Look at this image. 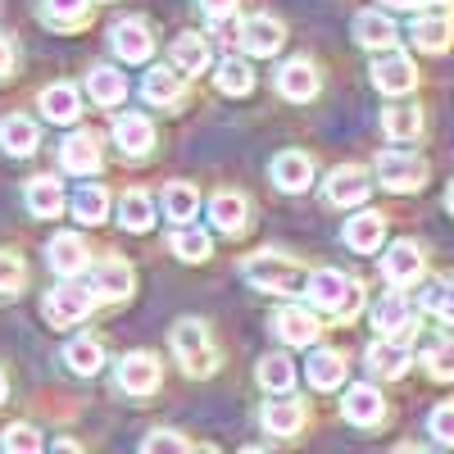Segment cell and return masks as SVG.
I'll return each instance as SVG.
<instances>
[{"label":"cell","mask_w":454,"mask_h":454,"mask_svg":"<svg viewBox=\"0 0 454 454\" xmlns=\"http://www.w3.org/2000/svg\"><path fill=\"white\" fill-rule=\"evenodd\" d=\"M305 291H309V305L332 314V318H355L359 305H364V291L355 278L336 273V269H318L314 278H305Z\"/></svg>","instance_id":"6da1fadb"},{"label":"cell","mask_w":454,"mask_h":454,"mask_svg":"<svg viewBox=\"0 0 454 454\" xmlns=\"http://www.w3.org/2000/svg\"><path fill=\"white\" fill-rule=\"evenodd\" d=\"M173 355H177L186 377H214V368H218L214 336H209V327L200 318H182L173 327Z\"/></svg>","instance_id":"7a4b0ae2"},{"label":"cell","mask_w":454,"mask_h":454,"mask_svg":"<svg viewBox=\"0 0 454 454\" xmlns=\"http://www.w3.org/2000/svg\"><path fill=\"white\" fill-rule=\"evenodd\" d=\"M241 273H246V282L254 291H273V295H291V291L305 286V269H300L295 259H286V254H259V259L246 263Z\"/></svg>","instance_id":"3957f363"},{"label":"cell","mask_w":454,"mask_h":454,"mask_svg":"<svg viewBox=\"0 0 454 454\" xmlns=\"http://www.w3.org/2000/svg\"><path fill=\"white\" fill-rule=\"evenodd\" d=\"M377 182L387 192H419L427 182V164L409 150H387V155H377Z\"/></svg>","instance_id":"277c9868"},{"label":"cell","mask_w":454,"mask_h":454,"mask_svg":"<svg viewBox=\"0 0 454 454\" xmlns=\"http://www.w3.org/2000/svg\"><path fill=\"white\" fill-rule=\"evenodd\" d=\"M96 305V295L82 291V286H55L46 295V323L51 327H73V323H82Z\"/></svg>","instance_id":"5b68a950"},{"label":"cell","mask_w":454,"mask_h":454,"mask_svg":"<svg viewBox=\"0 0 454 454\" xmlns=\"http://www.w3.org/2000/svg\"><path fill=\"white\" fill-rule=\"evenodd\" d=\"M237 42H241L250 55L269 59V55H278V51H282V42H286V27H282L273 14H254V19H246V23L237 27Z\"/></svg>","instance_id":"8992f818"},{"label":"cell","mask_w":454,"mask_h":454,"mask_svg":"<svg viewBox=\"0 0 454 454\" xmlns=\"http://www.w3.org/2000/svg\"><path fill=\"white\" fill-rule=\"evenodd\" d=\"M109 42H114V55L119 59L141 64V59H150V51H155V32H150L145 19H123V23H114Z\"/></svg>","instance_id":"52a82bcc"},{"label":"cell","mask_w":454,"mask_h":454,"mask_svg":"<svg viewBox=\"0 0 454 454\" xmlns=\"http://www.w3.org/2000/svg\"><path fill=\"white\" fill-rule=\"evenodd\" d=\"M160 359L155 355H145V350H132L123 364H119V391L123 395H150L160 387Z\"/></svg>","instance_id":"ba28073f"},{"label":"cell","mask_w":454,"mask_h":454,"mask_svg":"<svg viewBox=\"0 0 454 454\" xmlns=\"http://www.w3.org/2000/svg\"><path fill=\"white\" fill-rule=\"evenodd\" d=\"M382 273L391 286H409V282H419L423 273V250L413 246V241H395L387 254H382Z\"/></svg>","instance_id":"9c48e42d"},{"label":"cell","mask_w":454,"mask_h":454,"mask_svg":"<svg viewBox=\"0 0 454 454\" xmlns=\"http://www.w3.org/2000/svg\"><path fill=\"white\" fill-rule=\"evenodd\" d=\"M114 145L123 150V155H150V145H155V128H150V119H141V114H119V123H114Z\"/></svg>","instance_id":"30bf717a"},{"label":"cell","mask_w":454,"mask_h":454,"mask_svg":"<svg viewBox=\"0 0 454 454\" xmlns=\"http://www.w3.org/2000/svg\"><path fill=\"white\" fill-rule=\"evenodd\" d=\"M368 192H372V182L355 164L332 168V177H327V205H359V200H368Z\"/></svg>","instance_id":"8fae6325"},{"label":"cell","mask_w":454,"mask_h":454,"mask_svg":"<svg viewBox=\"0 0 454 454\" xmlns=\"http://www.w3.org/2000/svg\"><path fill=\"white\" fill-rule=\"evenodd\" d=\"M46 254H51V269H55L59 278H78V273L87 269V241H82L78 232H59V237H51Z\"/></svg>","instance_id":"7c38bea8"},{"label":"cell","mask_w":454,"mask_h":454,"mask_svg":"<svg viewBox=\"0 0 454 454\" xmlns=\"http://www.w3.org/2000/svg\"><path fill=\"white\" fill-rule=\"evenodd\" d=\"M141 96H145V105L173 109V105L186 96V82H182L177 68H150L145 78H141Z\"/></svg>","instance_id":"4fadbf2b"},{"label":"cell","mask_w":454,"mask_h":454,"mask_svg":"<svg viewBox=\"0 0 454 454\" xmlns=\"http://www.w3.org/2000/svg\"><path fill=\"white\" fill-rule=\"evenodd\" d=\"M91 295L96 300H128L132 295V263L128 259H105L91 278Z\"/></svg>","instance_id":"5bb4252c"},{"label":"cell","mask_w":454,"mask_h":454,"mask_svg":"<svg viewBox=\"0 0 454 454\" xmlns=\"http://www.w3.org/2000/svg\"><path fill=\"white\" fill-rule=\"evenodd\" d=\"M278 91L286 100H314L318 96V68L309 59H291L278 68Z\"/></svg>","instance_id":"9a60e30c"},{"label":"cell","mask_w":454,"mask_h":454,"mask_svg":"<svg viewBox=\"0 0 454 454\" xmlns=\"http://www.w3.org/2000/svg\"><path fill=\"white\" fill-rule=\"evenodd\" d=\"M59 164H64L68 173H96V168H100V137H91V132H73V137H64V145H59Z\"/></svg>","instance_id":"2e32d148"},{"label":"cell","mask_w":454,"mask_h":454,"mask_svg":"<svg viewBox=\"0 0 454 454\" xmlns=\"http://www.w3.org/2000/svg\"><path fill=\"white\" fill-rule=\"evenodd\" d=\"M246 214H250V205H246L241 192H218L209 200V218H214V227L223 237H241L246 232Z\"/></svg>","instance_id":"e0dca14e"},{"label":"cell","mask_w":454,"mask_h":454,"mask_svg":"<svg viewBox=\"0 0 454 454\" xmlns=\"http://www.w3.org/2000/svg\"><path fill=\"white\" fill-rule=\"evenodd\" d=\"M372 82L382 87L387 96H404V91H413L419 73H413V64L404 55H382V59L372 64Z\"/></svg>","instance_id":"ac0fdd59"},{"label":"cell","mask_w":454,"mask_h":454,"mask_svg":"<svg viewBox=\"0 0 454 454\" xmlns=\"http://www.w3.org/2000/svg\"><path fill=\"white\" fill-rule=\"evenodd\" d=\"M372 327L382 332V336L404 340V336L413 332V309L404 305V295H387V300H377V309H372Z\"/></svg>","instance_id":"d6986e66"},{"label":"cell","mask_w":454,"mask_h":454,"mask_svg":"<svg viewBox=\"0 0 454 454\" xmlns=\"http://www.w3.org/2000/svg\"><path fill=\"white\" fill-rule=\"evenodd\" d=\"M273 327H278V336L286 340V346H309V340L318 336V318L309 309H295V305L278 309L273 314Z\"/></svg>","instance_id":"ffe728a7"},{"label":"cell","mask_w":454,"mask_h":454,"mask_svg":"<svg viewBox=\"0 0 454 454\" xmlns=\"http://www.w3.org/2000/svg\"><path fill=\"white\" fill-rule=\"evenodd\" d=\"M382 237H387V218L382 214H355L350 223H346V246L350 250H359V254H372L377 246H382Z\"/></svg>","instance_id":"44dd1931"},{"label":"cell","mask_w":454,"mask_h":454,"mask_svg":"<svg viewBox=\"0 0 454 454\" xmlns=\"http://www.w3.org/2000/svg\"><path fill=\"white\" fill-rule=\"evenodd\" d=\"M355 42L368 51H387V46H395V23L377 10H364V14H355Z\"/></svg>","instance_id":"7402d4cb"},{"label":"cell","mask_w":454,"mask_h":454,"mask_svg":"<svg viewBox=\"0 0 454 454\" xmlns=\"http://www.w3.org/2000/svg\"><path fill=\"white\" fill-rule=\"evenodd\" d=\"M42 114L51 123H78V114H82V100H78V87H68V82H55L42 91Z\"/></svg>","instance_id":"603a6c76"},{"label":"cell","mask_w":454,"mask_h":454,"mask_svg":"<svg viewBox=\"0 0 454 454\" xmlns=\"http://www.w3.org/2000/svg\"><path fill=\"white\" fill-rule=\"evenodd\" d=\"M273 182L282 186V192H305V186L314 182V164H309V155H295V150L278 155V160H273Z\"/></svg>","instance_id":"cb8c5ba5"},{"label":"cell","mask_w":454,"mask_h":454,"mask_svg":"<svg viewBox=\"0 0 454 454\" xmlns=\"http://www.w3.org/2000/svg\"><path fill=\"white\" fill-rule=\"evenodd\" d=\"M368 368H372L377 377H404V368H409L404 340L387 336V340H377V346H368Z\"/></svg>","instance_id":"d4e9b609"},{"label":"cell","mask_w":454,"mask_h":454,"mask_svg":"<svg viewBox=\"0 0 454 454\" xmlns=\"http://www.w3.org/2000/svg\"><path fill=\"white\" fill-rule=\"evenodd\" d=\"M382 413H387V404H382V395H377L372 387H350V391H346V419H350L355 427L382 423Z\"/></svg>","instance_id":"484cf974"},{"label":"cell","mask_w":454,"mask_h":454,"mask_svg":"<svg viewBox=\"0 0 454 454\" xmlns=\"http://www.w3.org/2000/svg\"><path fill=\"white\" fill-rule=\"evenodd\" d=\"M0 145L10 150V155H32L36 150V123L27 114H10V119H0Z\"/></svg>","instance_id":"4316f807"},{"label":"cell","mask_w":454,"mask_h":454,"mask_svg":"<svg viewBox=\"0 0 454 454\" xmlns=\"http://www.w3.org/2000/svg\"><path fill=\"white\" fill-rule=\"evenodd\" d=\"M263 427H269V436H295L305 427V409L295 400H269L263 404Z\"/></svg>","instance_id":"83f0119b"},{"label":"cell","mask_w":454,"mask_h":454,"mask_svg":"<svg viewBox=\"0 0 454 454\" xmlns=\"http://www.w3.org/2000/svg\"><path fill=\"white\" fill-rule=\"evenodd\" d=\"M168 250L182 259V263H205L209 259V237L192 223H177V232L168 237Z\"/></svg>","instance_id":"f1b7e54d"},{"label":"cell","mask_w":454,"mask_h":454,"mask_svg":"<svg viewBox=\"0 0 454 454\" xmlns=\"http://www.w3.org/2000/svg\"><path fill=\"white\" fill-rule=\"evenodd\" d=\"M27 209L36 218H55L64 209V192H59V182L55 177H32L27 182Z\"/></svg>","instance_id":"f546056e"},{"label":"cell","mask_w":454,"mask_h":454,"mask_svg":"<svg viewBox=\"0 0 454 454\" xmlns=\"http://www.w3.org/2000/svg\"><path fill=\"white\" fill-rule=\"evenodd\" d=\"M87 87H91V100L96 105H123L128 100V82H123V73H114V68H91V78H87Z\"/></svg>","instance_id":"4dcf8cb0"},{"label":"cell","mask_w":454,"mask_h":454,"mask_svg":"<svg viewBox=\"0 0 454 454\" xmlns=\"http://www.w3.org/2000/svg\"><path fill=\"white\" fill-rule=\"evenodd\" d=\"M64 359H68L73 372L96 377L100 364H105V350H100V340H96V336H78V340H68V346H64Z\"/></svg>","instance_id":"1f68e13d"},{"label":"cell","mask_w":454,"mask_h":454,"mask_svg":"<svg viewBox=\"0 0 454 454\" xmlns=\"http://www.w3.org/2000/svg\"><path fill=\"white\" fill-rule=\"evenodd\" d=\"M309 382H314L318 391L340 387V382H346V359H340L336 350H314V355H309Z\"/></svg>","instance_id":"d6a6232c"},{"label":"cell","mask_w":454,"mask_h":454,"mask_svg":"<svg viewBox=\"0 0 454 454\" xmlns=\"http://www.w3.org/2000/svg\"><path fill=\"white\" fill-rule=\"evenodd\" d=\"M205 64H209V46H205V36L182 32L177 42H173V68H177V73H200Z\"/></svg>","instance_id":"836d02e7"},{"label":"cell","mask_w":454,"mask_h":454,"mask_svg":"<svg viewBox=\"0 0 454 454\" xmlns=\"http://www.w3.org/2000/svg\"><path fill=\"white\" fill-rule=\"evenodd\" d=\"M413 46H419V51H427V55H441L445 46H450V36H454V27H450V19H419V23H413Z\"/></svg>","instance_id":"e575fe53"},{"label":"cell","mask_w":454,"mask_h":454,"mask_svg":"<svg viewBox=\"0 0 454 454\" xmlns=\"http://www.w3.org/2000/svg\"><path fill=\"white\" fill-rule=\"evenodd\" d=\"M382 128H387L391 141H413V137L423 132V114L413 109V105H391V109L382 114Z\"/></svg>","instance_id":"d590c367"},{"label":"cell","mask_w":454,"mask_h":454,"mask_svg":"<svg viewBox=\"0 0 454 454\" xmlns=\"http://www.w3.org/2000/svg\"><path fill=\"white\" fill-rule=\"evenodd\" d=\"M119 223L128 232H145L150 223H155V205H150V192H128L119 200Z\"/></svg>","instance_id":"8d00e7d4"},{"label":"cell","mask_w":454,"mask_h":454,"mask_svg":"<svg viewBox=\"0 0 454 454\" xmlns=\"http://www.w3.org/2000/svg\"><path fill=\"white\" fill-rule=\"evenodd\" d=\"M259 387H269L278 395H286L295 387V364L286 355H269V359H259Z\"/></svg>","instance_id":"74e56055"},{"label":"cell","mask_w":454,"mask_h":454,"mask_svg":"<svg viewBox=\"0 0 454 454\" xmlns=\"http://www.w3.org/2000/svg\"><path fill=\"white\" fill-rule=\"evenodd\" d=\"M214 82H218V91H227V96H250L254 73H250L246 59H223L218 73H214Z\"/></svg>","instance_id":"f35d334b"},{"label":"cell","mask_w":454,"mask_h":454,"mask_svg":"<svg viewBox=\"0 0 454 454\" xmlns=\"http://www.w3.org/2000/svg\"><path fill=\"white\" fill-rule=\"evenodd\" d=\"M87 10H91V0H46V23L68 32V27L87 23Z\"/></svg>","instance_id":"ab89813d"},{"label":"cell","mask_w":454,"mask_h":454,"mask_svg":"<svg viewBox=\"0 0 454 454\" xmlns=\"http://www.w3.org/2000/svg\"><path fill=\"white\" fill-rule=\"evenodd\" d=\"M164 209H168V218H177V223H192L196 209H200L196 186H192V182H173V186H168V196H164Z\"/></svg>","instance_id":"60d3db41"},{"label":"cell","mask_w":454,"mask_h":454,"mask_svg":"<svg viewBox=\"0 0 454 454\" xmlns=\"http://www.w3.org/2000/svg\"><path fill=\"white\" fill-rule=\"evenodd\" d=\"M73 214H78V223H105V214H109L105 186H78V196H73Z\"/></svg>","instance_id":"b9f144b4"},{"label":"cell","mask_w":454,"mask_h":454,"mask_svg":"<svg viewBox=\"0 0 454 454\" xmlns=\"http://www.w3.org/2000/svg\"><path fill=\"white\" fill-rule=\"evenodd\" d=\"M27 282V269H23V259L10 254V250H0V295H19Z\"/></svg>","instance_id":"7bdbcfd3"},{"label":"cell","mask_w":454,"mask_h":454,"mask_svg":"<svg viewBox=\"0 0 454 454\" xmlns=\"http://www.w3.org/2000/svg\"><path fill=\"white\" fill-rule=\"evenodd\" d=\"M0 445L14 450V454H36V450H42V432L27 427V423H14L5 436H0Z\"/></svg>","instance_id":"ee69618b"},{"label":"cell","mask_w":454,"mask_h":454,"mask_svg":"<svg viewBox=\"0 0 454 454\" xmlns=\"http://www.w3.org/2000/svg\"><path fill=\"white\" fill-rule=\"evenodd\" d=\"M427 372L436 382H454V340H441V346L427 350Z\"/></svg>","instance_id":"f6af8a7d"},{"label":"cell","mask_w":454,"mask_h":454,"mask_svg":"<svg viewBox=\"0 0 454 454\" xmlns=\"http://www.w3.org/2000/svg\"><path fill=\"white\" fill-rule=\"evenodd\" d=\"M200 10L209 14V23H214L218 32H232V36H237V27H232V19H237V0H200Z\"/></svg>","instance_id":"bcb514c9"},{"label":"cell","mask_w":454,"mask_h":454,"mask_svg":"<svg viewBox=\"0 0 454 454\" xmlns=\"http://www.w3.org/2000/svg\"><path fill=\"white\" fill-rule=\"evenodd\" d=\"M432 436L441 441V445H454V404H441V409H432Z\"/></svg>","instance_id":"7dc6e473"},{"label":"cell","mask_w":454,"mask_h":454,"mask_svg":"<svg viewBox=\"0 0 454 454\" xmlns=\"http://www.w3.org/2000/svg\"><path fill=\"white\" fill-rule=\"evenodd\" d=\"M141 450H145V454H150V450H186V436L164 427V432H150V436L141 441Z\"/></svg>","instance_id":"c3c4849f"},{"label":"cell","mask_w":454,"mask_h":454,"mask_svg":"<svg viewBox=\"0 0 454 454\" xmlns=\"http://www.w3.org/2000/svg\"><path fill=\"white\" fill-rule=\"evenodd\" d=\"M10 68H14V46L0 36V78H10Z\"/></svg>","instance_id":"681fc988"},{"label":"cell","mask_w":454,"mask_h":454,"mask_svg":"<svg viewBox=\"0 0 454 454\" xmlns=\"http://www.w3.org/2000/svg\"><path fill=\"white\" fill-rule=\"evenodd\" d=\"M382 5H391V10H413V5H423V0H382Z\"/></svg>","instance_id":"f907efd6"},{"label":"cell","mask_w":454,"mask_h":454,"mask_svg":"<svg viewBox=\"0 0 454 454\" xmlns=\"http://www.w3.org/2000/svg\"><path fill=\"white\" fill-rule=\"evenodd\" d=\"M5 391H10V382H5V372H0V400H5Z\"/></svg>","instance_id":"816d5d0a"},{"label":"cell","mask_w":454,"mask_h":454,"mask_svg":"<svg viewBox=\"0 0 454 454\" xmlns=\"http://www.w3.org/2000/svg\"><path fill=\"white\" fill-rule=\"evenodd\" d=\"M445 205H450V214H454V186H450V196H445Z\"/></svg>","instance_id":"f5cc1de1"}]
</instances>
